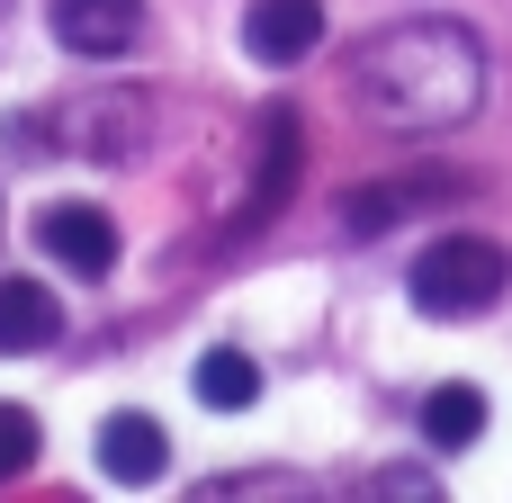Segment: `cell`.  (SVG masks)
Segmentation results:
<instances>
[{"label":"cell","instance_id":"obj_1","mask_svg":"<svg viewBox=\"0 0 512 503\" xmlns=\"http://www.w3.org/2000/svg\"><path fill=\"white\" fill-rule=\"evenodd\" d=\"M351 99L387 135H450L486 108V45L459 18H405L378 27L351 54Z\"/></svg>","mask_w":512,"mask_h":503},{"label":"cell","instance_id":"obj_2","mask_svg":"<svg viewBox=\"0 0 512 503\" xmlns=\"http://www.w3.org/2000/svg\"><path fill=\"white\" fill-rule=\"evenodd\" d=\"M504 288H512V261H504V243H486V234H450V243H432L414 261V306L441 315V324L486 315Z\"/></svg>","mask_w":512,"mask_h":503},{"label":"cell","instance_id":"obj_3","mask_svg":"<svg viewBox=\"0 0 512 503\" xmlns=\"http://www.w3.org/2000/svg\"><path fill=\"white\" fill-rule=\"evenodd\" d=\"M36 243H45V261H63L72 279H108V270H117V225H108L90 198H54V207L36 216Z\"/></svg>","mask_w":512,"mask_h":503},{"label":"cell","instance_id":"obj_4","mask_svg":"<svg viewBox=\"0 0 512 503\" xmlns=\"http://www.w3.org/2000/svg\"><path fill=\"white\" fill-rule=\"evenodd\" d=\"M324 45V0H252L243 9V54L252 63H306Z\"/></svg>","mask_w":512,"mask_h":503},{"label":"cell","instance_id":"obj_5","mask_svg":"<svg viewBox=\"0 0 512 503\" xmlns=\"http://www.w3.org/2000/svg\"><path fill=\"white\" fill-rule=\"evenodd\" d=\"M162 468H171V441H162L153 414H108L99 423V477L108 486H153Z\"/></svg>","mask_w":512,"mask_h":503},{"label":"cell","instance_id":"obj_6","mask_svg":"<svg viewBox=\"0 0 512 503\" xmlns=\"http://www.w3.org/2000/svg\"><path fill=\"white\" fill-rule=\"evenodd\" d=\"M135 27H144V0H54V36L72 45V54H126L135 45Z\"/></svg>","mask_w":512,"mask_h":503},{"label":"cell","instance_id":"obj_7","mask_svg":"<svg viewBox=\"0 0 512 503\" xmlns=\"http://www.w3.org/2000/svg\"><path fill=\"white\" fill-rule=\"evenodd\" d=\"M45 342H63V306H54V288L45 279H0V351H45Z\"/></svg>","mask_w":512,"mask_h":503},{"label":"cell","instance_id":"obj_8","mask_svg":"<svg viewBox=\"0 0 512 503\" xmlns=\"http://www.w3.org/2000/svg\"><path fill=\"white\" fill-rule=\"evenodd\" d=\"M441 189H450V180H378V189L342 198V225H351V234H387L396 216H414V207H441Z\"/></svg>","mask_w":512,"mask_h":503},{"label":"cell","instance_id":"obj_9","mask_svg":"<svg viewBox=\"0 0 512 503\" xmlns=\"http://www.w3.org/2000/svg\"><path fill=\"white\" fill-rule=\"evenodd\" d=\"M477 432H486V396H477V387L450 378V387L423 396V441H432V450H477Z\"/></svg>","mask_w":512,"mask_h":503},{"label":"cell","instance_id":"obj_10","mask_svg":"<svg viewBox=\"0 0 512 503\" xmlns=\"http://www.w3.org/2000/svg\"><path fill=\"white\" fill-rule=\"evenodd\" d=\"M198 396H207L216 414H243V405L261 396V360H252V351H207V360H198Z\"/></svg>","mask_w":512,"mask_h":503},{"label":"cell","instance_id":"obj_11","mask_svg":"<svg viewBox=\"0 0 512 503\" xmlns=\"http://www.w3.org/2000/svg\"><path fill=\"white\" fill-rule=\"evenodd\" d=\"M36 468V414L27 405H0V486Z\"/></svg>","mask_w":512,"mask_h":503},{"label":"cell","instance_id":"obj_12","mask_svg":"<svg viewBox=\"0 0 512 503\" xmlns=\"http://www.w3.org/2000/svg\"><path fill=\"white\" fill-rule=\"evenodd\" d=\"M369 495H378V503H414V495H432V477H414V468H387Z\"/></svg>","mask_w":512,"mask_h":503}]
</instances>
